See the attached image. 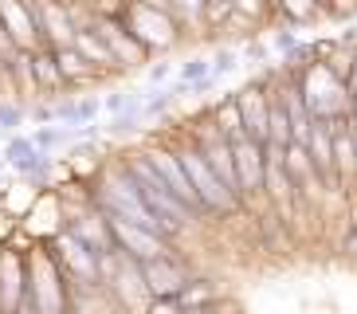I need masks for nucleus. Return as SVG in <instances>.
<instances>
[{
	"label": "nucleus",
	"mask_w": 357,
	"mask_h": 314,
	"mask_svg": "<svg viewBox=\"0 0 357 314\" xmlns=\"http://www.w3.org/2000/svg\"><path fill=\"white\" fill-rule=\"evenodd\" d=\"M346 255H354V260H357V232H349V236H346Z\"/></svg>",
	"instance_id": "c85d7f7f"
},
{
	"label": "nucleus",
	"mask_w": 357,
	"mask_h": 314,
	"mask_svg": "<svg viewBox=\"0 0 357 314\" xmlns=\"http://www.w3.org/2000/svg\"><path fill=\"white\" fill-rule=\"evenodd\" d=\"M283 169H287V177H291L294 193L303 188V193H310V197H314L318 188H322V177H318L314 161H310L306 146H298V142H291V146L283 149Z\"/></svg>",
	"instance_id": "4468645a"
},
{
	"label": "nucleus",
	"mask_w": 357,
	"mask_h": 314,
	"mask_svg": "<svg viewBox=\"0 0 357 314\" xmlns=\"http://www.w3.org/2000/svg\"><path fill=\"white\" fill-rule=\"evenodd\" d=\"M122 28L134 36L142 47H165L177 36V24L169 16V4H134V8H122Z\"/></svg>",
	"instance_id": "39448f33"
},
{
	"label": "nucleus",
	"mask_w": 357,
	"mask_h": 314,
	"mask_svg": "<svg viewBox=\"0 0 357 314\" xmlns=\"http://www.w3.org/2000/svg\"><path fill=\"white\" fill-rule=\"evenodd\" d=\"M212 126H216V134L224 137V142H243L248 137V130H243V114H240V103L236 98H224L216 110H212Z\"/></svg>",
	"instance_id": "a211bd4d"
},
{
	"label": "nucleus",
	"mask_w": 357,
	"mask_h": 314,
	"mask_svg": "<svg viewBox=\"0 0 357 314\" xmlns=\"http://www.w3.org/2000/svg\"><path fill=\"white\" fill-rule=\"evenodd\" d=\"M4 157H8L12 165L20 169V173H28V177H40L43 169H47V157H43L40 149L28 142V137H12L8 149H4Z\"/></svg>",
	"instance_id": "6ab92c4d"
},
{
	"label": "nucleus",
	"mask_w": 357,
	"mask_h": 314,
	"mask_svg": "<svg viewBox=\"0 0 357 314\" xmlns=\"http://www.w3.org/2000/svg\"><path fill=\"white\" fill-rule=\"evenodd\" d=\"M55 63H59L63 83H79V79H91V75H95V67L75 52V47H59V52H55Z\"/></svg>",
	"instance_id": "412c9836"
},
{
	"label": "nucleus",
	"mask_w": 357,
	"mask_h": 314,
	"mask_svg": "<svg viewBox=\"0 0 357 314\" xmlns=\"http://www.w3.org/2000/svg\"><path fill=\"white\" fill-rule=\"evenodd\" d=\"M346 91H349V98H357V63H354V75H349V87H346Z\"/></svg>",
	"instance_id": "c756f323"
},
{
	"label": "nucleus",
	"mask_w": 357,
	"mask_h": 314,
	"mask_svg": "<svg viewBox=\"0 0 357 314\" xmlns=\"http://www.w3.org/2000/svg\"><path fill=\"white\" fill-rule=\"evenodd\" d=\"M177 161H181V169H185V177H189V185H192V193H197L204 212H231L240 204V200L224 188V181L208 169V161H204V154H200L197 146L177 149Z\"/></svg>",
	"instance_id": "20e7f679"
},
{
	"label": "nucleus",
	"mask_w": 357,
	"mask_h": 314,
	"mask_svg": "<svg viewBox=\"0 0 357 314\" xmlns=\"http://www.w3.org/2000/svg\"><path fill=\"white\" fill-rule=\"evenodd\" d=\"M231 157H236V185H240V197H255L267 188V146L243 137L231 146Z\"/></svg>",
	"instance_id": "0eeeda50"
},
{
	"label": "nucleus",
	"mask_w": 357,
	"mask_h": 314,
	"mask_svg": "<svg viewBox=\"0 0 357 314\" xmlns=\"http://www.w3.org/2000/svg\"><path fill=\"white\" fill-rule=\"evenodd\" d=\"M0 28L8 31V40L16 43V52H40V28H36L32 4H12V0H0Z\"/></svg>",
	"instance_id": "9d476101"
},
{
	"label": "nucleus",
	"mask_w": 357,
	"mask_h": 314,
	"mask_svg": "<svg viewBox=\"0 0 357 314\" xmlns=\"http://www.w3.org/2000/svg\"><path fill=\"white\" fill-rule=\"evenodd\" d=\"M32 16H36L43 47L59 52V47H71L75 43V31H79L75 8H63V4H32Z\"/></svg>",
	"instance_id": "6e6552de"
},
{
	"label": "nucleus",
	"mask_w": 357,
	"mask_h": 314,
	"mask_svg": "<svg viewBox=\"0 0 357 314\" xmlns=\"http://www.w3.org/2000/svg\"><path fill=\"white\" fill-rule=\"evenodd\" d=\"M149 314H181V303L177 299H153V303H149Z\"/></svg>",
	"instance_id": "a878e982"
},
{
	"label": "nucleus",
	"mask_w": 357,
	"mask_h": 314,
	"mask_svg": "<svg viewBox=\"0 0 357 314\" xmlns=\"http://www.w3.org/2000/svg\"><path fill=\"white\" fill-rule=\"evenodd\" d=\"M146 161L153 165V173L165 181V188L192 212V216L204 212V209H200V200H197V193H192V185H189V177H185V169H181V161H177V149H149Z\"/></svg>",
	"instance_id": "1a4fd4ad"
},
{
	"label": "nucleus",
	"mask_w": 357,
	"mask_h": 314,
	"mask_svg": "<svg viewBox=\"0 0 357 314\" xmlns=\"http://www.w3.org/2000/svg\"><path fill=\"white\" fill-rule=\"evenodd\" d=\"M126 106H130L126 94H110V98H106V110H114V114H118V110H126Z\"/></svg>",
	"instance_id": "bb28decb"
},
{
	"label": "nucleus",
	"mask_w": 357,
	"mask_h": 314,
	"mask_svg": "<svg viewBox=\"0 0 357 314\" xmlns=\"http://www.w3.org/2000/svg\"><path fill=\"white\" fill-rule=\"evenodd\" d=\"M346 118L334 122V173L337 181H354L357 173V146H354V130H346Z\"/></svg>",
	"instance_id": "dca6fc26"
},
{
	"label": "nucleus",
	"mask_w": 357,
	"mask_h": 314,
	"mask_svg": "<svg viewBox=\"0 0 357 314\" xmlns=\"http://www.w3.org/2000/svg\"><path fill=\"white\" fill-rule=\"evenodd\" d=\"M71 47L83 55L91 67H114V55H110V47L102 43V36L91 28V20L79 24V31H75V43H71Z\"/></svg>",
	"instance_id": "f3484780"
},
{
	"label": "nucleus",
	"mask_w": 357,
	"mask_h": 314,
	"mask_svg": "<svg viewBox=\"0 0 357 314\" xmlns=\"http://www.w3.org/2000/svg\"><path fill=\"white\" fill-rule=\"evenodd\" d=\"M20 118H24V110H20V106H0V126H4V130H12V126H20Z\"/></svg>",
	"instance_id": "393cba45"
},
{
	"label": "nucleus",
	"mask_w": 357,
	"mask_h": 314,
	"mask_svg": "<svg viewBox=\"0 0 357 314\" xmlns=\"http://www.w3.org/2000/svg\"><path fill=\"white\" fill-rule=\"evenodd\" d=\"M181 311H204V303H212V287L204 279H189V287L181 291Z\"/></svg>",
	"instance_id": "4be33fe9"
},
{
	"label": "nucleus",
	"mask_w": 357,
	"mask_h": 314,
	"mask_svg": "<svg viewBox=\"0 0 357 314\" xmlns=\"http://www.w3.org/2000/svg\"><path fill=\"white\" fill-rule=\"evenodd\" d=\"M98 114V103L95 98H83V103H63L55 106V118H67V122H91Z\"/></svg>",
	"instance_id": "5701e85b"
},
{
	"label": "nucleus",
	"mask_w": 357,
	"mask_h": 314,
	"mask_svg": "<svg viewBox=\"0 0 357 314\" xmlns=\"http://www.w3.org/2000/svg\"><path fill=\"white\" fill-rule=\"evenodd\" d=\"M231 12H236V4H204V24H216L224 16H231Z\"/></svg>",
	"instance_id": "b1692460"
},
{
	"label": "nucleus",
	"mask_w": 357,
	"mask_h": 314,
	"mask_svg": "<svg viewBox=\"0 0 357 314\" xmlns=\"http://www.w3.org/2000/svg\"><path fill=\"white\" fill-rule=\"evenodd\" d=\"M354 146H357V134H354Z\"/></svg>",
	"instance_id": "2f4dec72"
},
{
	"label": "nucleus",
	"mask_w": 357,
	"mask_h": 314,
	"mask_svg": "<svg viewBox=\"0 0 357 314\" xmlns=\"http://www.w3.org/2000/svg\"><path fill=\"white\" fill-rule=\"evenodd\" d=\"M32 83L40 87V91H59L63 83V75H59V63H55V52L52 47H40V52H32Z\"/></svg>",
	"instance_id": "aec40b11"
},
{
	"label": "nucleus",
	"mask_w": 357,
	"mask_h": 314,
	"mask_svg": "<svg viewBox=\"0 0 357 314\" xmlns=\"http://www.w3.org/2000/svg\"><path fill=\"white\" fill-rule=\"evenodd\" d=\"M294 87H298V94H303V103L314 122H342V106H346L349 94H346V83H337L326 63L303 67Z\"/></svg>",
	"instance_id": "7ed1b4c3"
},
{
	"label": "nucleus",
	"mask_w": 357,
	"mask_h": 314,
	"mask_svg": "<svg viewBox=\"0 0 357 314\" xmlns=\"http://www.w3.org/2000/svg\"><path fill=\"white\" fill-rule=\"evenodd\" d=\"M142 283L153 299H181V291L189 287V275L181 271V263H173V255H161V260L142 263Z\"/></svg>",
	"instance_id": "9b49d317"
},
{
	"label": "nucleus",
	"mask_w": 357,
	"mask_h": 314,
	"mask_svg": "<svg viewBox=\"0 0 357 314\" xmlns=\"http://www.w3.org/2000/svg\"><path fill=\"white\" fill-rule=\"evenodd\" d=\"M236 103H240V114H243V130H248V137L252 142H259V146H267V122H271V94L263 91L259 83L243 87L240 94H236Z\"/></svg>",
	"instance_id": "ddd939ff"
},
{
	"label": "nucleus",
	"mask_w": 357,
	"mask_h": 314,
	"mask_svg": "<svg viewBox=\"0 0 357 314\" xmlns=\"http://www.w3.org/2000/svg\"><path fill=\"white\" fill-rule=\"evenodd\" d=\"M28 303V263L16 251H0V314H12Z\"/></svg>",
	"instance_id": "f8f14e48"
},
{
	"label": "nucleus",
	"mask_w": 357,
	"mask_h": 314,
	"mask_svg": "<svg viewBox=\"0 0 357 314\" xmlns=\"http://www.w3.org/2000/svg\"><path fill=\"white\" fill-rule=\"evenodd\" d=\"M95 209L106 212V216L130 220V224H137V228H146V232H153V236H161V240H169V236H173V232H169L165 224L149 212V204L142 200L134 177L126 173V165L110 169V173L102 177V188H98V197H95Z\"/></svg>",
	"instance_id": "f257e3e1"
},
{
	"label": "nucleus",
	"mask_w": 357,
	"mask_h": 314,
	"mask_svg": "<svg viewBox=\"0 0 357 314\" xmlns=\"http://www.w3.org/2000/svg\"><path fill=\"white\" fill-rule=\"evenodd\" d=\"M122 165H126V173L134 177V185H137V193H142V200L149 204V212H153V216H158L161 224H165L173 236H177V232L192 220V212L165 188V181L153 173V165L146 161V154H134L130 161H122Z\"/></svg>",
	"instance_id": "f03ea898"
},
{
	"label": "nucleus",
	"mask_w": 357,
	"mask_h": 314,
	"mask_svg": "<svg viewBox=\"0 0 357 314\" xmlns=\"http://www.w3.org/2000/svg\"><path fill=\"white\" fill-rule=\"evenodd\" d=\"M354 232H357V228H354Z\"/></svg>",
	"instance_id": "473e14b6"
},
{
	"label": "nucleus",
	"mask_w": 357,
	"mask_h": 314,
	"mask_svg": "<svg viewBox=\"0 0 357 314\" xmlns=\"http://www.w3.org/2000/svg\"><path fill=\"white\" fill-rule=\"evenodd\" d=\"M306 154H310V161H314L318 177H322V181H337V173H334V122H314V126H310Z\"/></svg>",
	"instance_id": "2eb2a0df"
},
{
	"label": "nucleus",
	"mask_w": 357,
	"mask_h": 314,
	"mask_svg": "<svg viewBox=\"0 0 357 314\" xmlns=\"http://www.w3.org/2000/svg\"><path fill=\"white\" fill-rule=\"evenodd\" d=\"M200 71L208 75V67H204V59H192V63H189V67H185V79H197V75H200Z\"/></svg>",
	"instance_id": "cd10ccee"
},
{
	"label": "nucleus",
	"mask_w": 357,
	"mask_h": 314,
	"mask_svg": "<svg viewBox=\"0 0 357 314\" xmlns=\"http://www.w3.org/2000/svg\"><path fill=\"white\" fill-rule=\"evenodd\" d=\"M102 216H106V212H102ZM106 224H110L114 251H118V255H126V260H134L137 267H142V263H149V260L169 255L165 240H161V236H153V232L137 228V224H130V220H118V216H106Z\"/></svg>",
	"instance_id": "423d86ee"
},
{
	"label": "nucleus",
	"mask_w": 357,
	"mask_h": 314,
	"mask_svg": "<svg viewBox=\"0 0 357 314\" xmlns=\"http://www.w3.org/2000/svg\"><path fill=\"white\" fill-rule=\"evenodd\" d=\"M181 314H216V311H208V306H204V311H181Z\"/></svg>",
	"instance_id": "7c9ffc66"
}]
</instances>
